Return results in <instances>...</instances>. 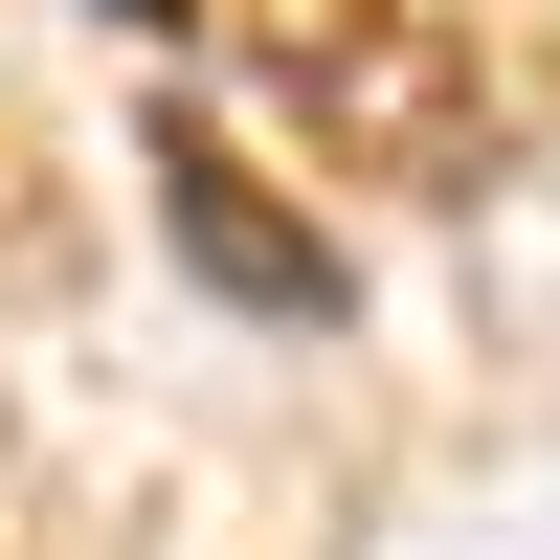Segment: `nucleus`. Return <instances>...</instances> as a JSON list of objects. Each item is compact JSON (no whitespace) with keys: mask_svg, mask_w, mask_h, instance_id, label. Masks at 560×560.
Wrapping results in <instances>:
<instances>
[{"mask_svg":"<svg viewBox=\"0 0 560 560\" xmlns=\"http://www.w3.org/2000/svg\"><path fill=\"white\" fill-rule=\"evenodd\" d=\"M224 45H247V90L337 179L448 202V179L493 158V23H471V0H224Z\"/></svg>","mask_w":560,"mask_h":560,"instance_id":"obj_1","label":"nucleus"},{"mask_svg":"<svg viewBox=\"0 0 560 560\" xmlns=\"http://www.w3.org/2000/svg\"><path fill=\"white\" fill-rule=\"evenodd\" d=\"M158 224H179V247H202V269H224L247 314H314V292H337V269H314L292 224L247 202V158H224V135H158Z\"/></svg>","mask_w":560,"mask_h":560,"instance_id":"obj_2","label":"nucleus"},{"mask_svg":"<svg viewBox=\"0 0 560 560\" xmlns=\"http://www.w3.org/2000/svg\"><path fill=\"white\" fill-rule=\"evenodd\" d=\"M113 23H158V0H113Z\"/></svg>","mask_w":560,"mask_h":560,"instance_id":"obj_3","label":"nucleus"}]
</instances>
